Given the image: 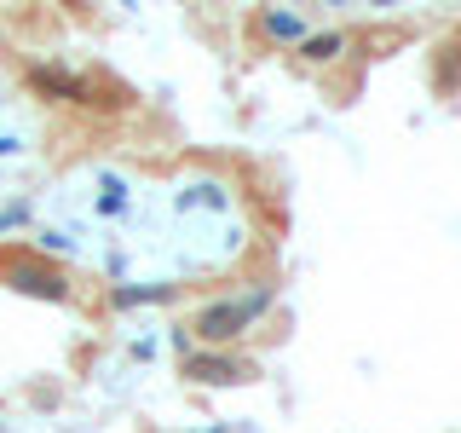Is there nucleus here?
<instances>
[{"label": "nucleus", "instance_id": "f03ea898", "mask_svg": "<svg viewBox=\"0 0 461 433\" xmlns=\"http://www.w3.org/2000/svg\"><path fill=\"white\" fill-rule=\"evenodd\" d=\"M259 307H266V295H249V300H230V307H208V312L196 318V329H202V336H208V341H225V336H237V329L249 324V318H254Z\"/></svg>", "mask_w": 461, "mask_h": 433}, {"label": "nucleus", "instance_id": "20e7f679", "mask_svg": "<svg viewBox=\"0 0 461 433\" xmlns=\"http://www.w3.org/2000/svg\"><path fill=\"white\" fill-rule=\"evenodd\" d=\"M185 375H196V382H242L249 364H230V358H185Z\"/></svg>", "mask_w": 461, "mask_h": 433}, {"label": "nucleus", "instance_id": "39448f33", "mask_svg": "<svg viewBox=\"0 0 461 433\" xmlns=\"http://www.w3.org/2000/svg\"><path fill=\"white\" fill-rule=\"evenodd\" d=\"M12 151H18V144H12V139H0V156H12Z\"/></svg>", "mask_w": 461, "mask_h": 433}, {"label": "nucleus", "instance_id": "f257e3e1", "mask_svg": "<svg viewBox=\"0 0 461 433\" xmlns=\"http://www.w3.org/2000/svg\"><path fill=\"white\" fill-rule=\"evenodd\" d=\"M0 278L18 289V295H41V300H64V295H69L64 278H58L52 266H41V260H29V254L6 260V266H0Z\"/></svg>", "mask_w": 461, "mask_h": 433}, {"label": "nucleus", "instance_id": "7ed1b4c3", "mask_svg": "<svg viewBox=\"0 0 461 433\" xmlns=\"http://www.w3.org/2000/svg\"><path fill=\"white\" fill-rule=\"evenodd\" d=\"M29 81L47 87V93H58V98H81V105H86V81H81V76H64V69L41 64V69H29Z\"/></svg>", "mask_w": 461, "mask_h": 433}]
</instances>
